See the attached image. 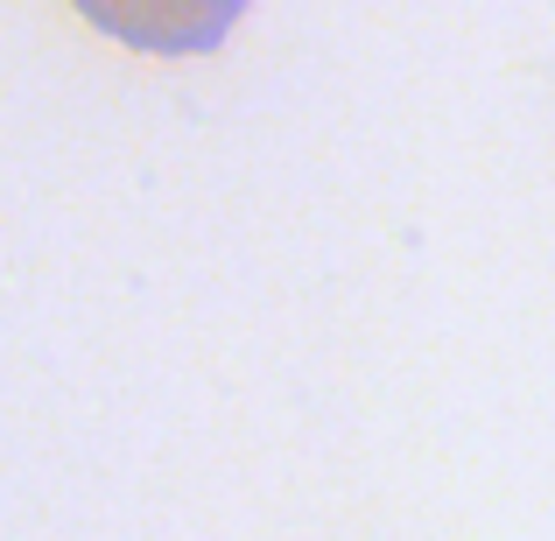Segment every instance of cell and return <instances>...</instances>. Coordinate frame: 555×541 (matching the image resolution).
<instances>
[{"label":"cell","instance_id":"6da1fadb","mask_svg":"<svg viewBox=\"0 0 555 541\" xmlns=\"http://www.w3.org/2000/svg\"><path fill=\"white\" fill-rule=\"evenodd\" d=\"M99 36L141 56H211L240 28L246 0H70Z\"/></svg>","mask_w":555,"mask_h":541}]
</instances>
